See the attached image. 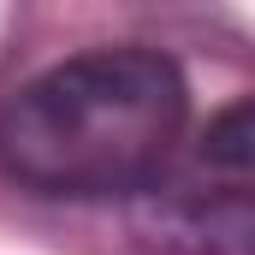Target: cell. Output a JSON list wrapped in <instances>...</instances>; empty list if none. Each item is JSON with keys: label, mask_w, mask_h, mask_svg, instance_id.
I'll list each match as a JSON object with an SVG mask.
<instances>
[{"label": "cell", "mask_w": 255, "mask_h": 255, "mask_svg": "<svg viewBox=\"0 0 255 255\" xmlns=\"http://www.w3.org/2000/svg\"><path fill=\"white\" fill-rule=\"evenodd\" d=\"M136 226L172 255H255V101L226 107L136 196Z\"/></svg>", "instance_id": "cell-2"}, {"label": "cell", "mask_w": 255, "mask_h": 255, "mask_svg": "<svg viewBox=\"0 0 255 255\" xmlns=\"http://www.w3.org/2000/svg\"><path fill=\"white\" fill-rule=\"evenodd\" d=\"M190 89L154 48H95L0 101V178L30 196H148L184 154Z\"/></svg>", "instance_id": "cell-1"}]
</instances>
